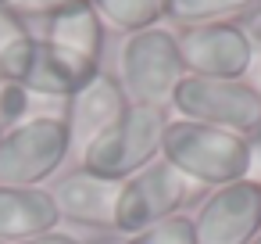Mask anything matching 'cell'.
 <instances>
[{"label": "cell", "instance_id": "obj_8", "mask_svg": "<svg viewBox=\"0 0 261 244\" xmlns=\"http://www.w3.org/2000/svg\"><path fill=\"white\" fill-rule=\"evenodd\" d=\"M197 244H250L261 233V183L236 180L204 197L193 215Z\"/></svg>", "mask_w": 261, "mask_h": 244}, {"label": "cell", "instance_id": "obj_10", "mask_svg": "<svg viewBox=\"0 0 261 244\" xmlns=\"http://www.w3.org/2000/svg\"><path fill=\"white\" fill-rule=\"evenodd\" d=\"M129 108V97L118 83V76L111 72H97L79 94H72L65 101V126H68V137H72V151H86L104 129H111Z\"/></svg>", "mask_w": 261, "mask_h": 244}, {"label": "cell", "instance_id": "obj_2", "mask_svg": "<svg viewBox=\"0 0 261 244\" xmlns=\"http://www.w3.org/2000/svg\"><path fill=\"white\" fill-rule=\"evenodd\" d=\"M72 154V137L61 115L33 112L0 133V187H43Z\"/></svg>", "mask_w": 261, "mask_h": 244}, {"label": "cell", "instance_id": "obj_19", "mask_svg": "<svg viewBox=\"0 0 261 244\" xmlns=\"http://www.w3.org/2000/svg\"><path fill=\"white\" fill-rule=\"evenodd\" d=\"M25 33H29V26H25L11 8H0V54H4L11 43H18Z\"/></svg>", "mask_w": 261, "mask_h": 244}, {"label": "cell", "instance_id": "obj_12", "mask_svg": "<svg viewBox=\"0 0 261 244\" xmlns=\"http://www.w3.org/2000/svg\"><path fill=\"white\" fill-rule=\"evenodd\" d=\"M61 226L47 187H0V244H29Z\"/></svg>", "mask_w": 261, "mask_h": 244}, {"label": "cell", "instance_id": "obj_24", "mask_svg": "<svg viewBox=\"0 0 261 244\" xmlns=\"http://www.w3.org/2000/svg\"><path fill=\"white\" fill-rule=\"evenodd\" d=\"M250 244H261V233H257V237H254V240H250Z\"/></svg>", "mask_w": 261, "mask_h": 244}, {"label": "cell", "instance_id": "obj_17", "mask_svg": "<svg viewBox=\"0 0 261 244\" xmlns=\"http://www.w3.org/2000/svg\"><path fill=\"white\" fill-rule=\"evenodd\" d=\"M29 115H33V97L18 83H11V79L0 76V133L11 129V126H18Z\"/></svg>", "mask_w": 261, "mask_h": 244}, {"label": "cell", "instance_id": "obj_7", "mask_svg": "<svg viewBox=\"0 0 261 244\" xmlns=\"http://www.w3.org/2000/svg\"><path fill=\"white\" fill-rule=\"evenodd\" d=\"M190 197H193V183L186 176H179L165 158H158L118 187L115 233L133 237L172 215H182V205Z\"/></svg>", "mask_w": 261, "mask_h": 244}, {"label": "cell", "instance_id": "obj_11", "mask_svg": "<svg viewBox=\"0 0 261 244\" xmlns=\"http://www.w3.org/2000/svg\"><path fill=\"white\" fill-rule=\"evenodd\" d=\"M118 187L115 180L93 176L86 169H75L61 180H54L50 197L58 205L61 223H75L86 230H111L115 233V205H118Z\"/></svg>", "mask_w": 261, "mask_h": 244}, {"label": "cell", "instance_id": "obj_20", "mask_svg": "<svg viewBox=\"0 0 261 244\" xmlns=\"http://www.w3.org/2000/svg\"><path fill=\"white\" fill-rule=\"evenodd\" d=\"M247 147H250V169H247V180L261 183V129L247 137Z\"/></svg>", "mask_w": 261, "mask_h": 244}, {"label": "cell", "instance_id": "obj_9", "mask_svg": "<svg viewBox=\"0 0 261 244\" xmlns=\"http://www.w3.org/2000/svg\"><path fill=\"white\" fill-rule=\"evenodd\" d=\"M179 54L186 65V76L200 79H243L254 65V47L240 22H215V26H193L179 36Z\"/></svg>", "mask_w": 261, "mask_h": 244}, {"label": "cell", "instance_id": "obj_15", "mask_svg": "<svg viewBox=\"0 0 261 244\" xmlns=\"http://www.w3.org/2000/svg\"><path fill=\"white\" fill-rule=\"evenodd\" d=\"M86 4L100 15L104 26L129 36L161 26V0H86Z\"/></svg>", "mask_w": 261, "mask_h": 244}, {"label": "cell", "instance_id": "obj_6", "mask_svg": "<svg viewBox=\"0 0 261 244\" xmlns=\"http://www.w3.org/2000/svg\"><path fill=\"white\" fill-rule=\"evenodd\" d=\"M179 119L215 126L236 137H250L261 129V90L247 79H200L182 76L168 104Z\"/></svg>", "mask_w": 261, "mask_h": 244}, {"label": "cell", "instance_id": "obj_13", "mask_svg": "<svg viewBox=\"0 0 261 244\" xmlns=\"http://www.w3.org/2000/svg\"><path fill=\"white\" fill-rule=\"evenodd\" d=\"M40 40H47V43H54V47H61V51H68V54H75V58H86V61H93V65H100V54H104V22H100V15L90 8V4H75V8H68V11H61V15H54V18H47V22H36V26H29Z\"/></svg>", "mask_w": 261, "mask_h": 244}, {"label": "cell", "instance_id": "obj_18", "mask_svg": "<svg viewBox=\"0 0 261 244\" xmlns=\"http://www.w3.org/2000/svg\"><path fill=\"white\" fill-rule=\"evenodd\" d=\"M75 4H86V0H11L8 8H11L25 26H36V22H47V18L68 11V8H75Z\"/></svg>", "mask_w": 261, "mask_h": 244}, {"label": "cell", "instance_id": "obj_3", "mask_svg": "<svg viewBox=\"0 0 261 244\" xmlns=\"http://www.w3.org/2000/svg\"><path fill=\"white\" fill-rule=\"evenodd\" d=\"M165 126H168L165 108L129 104L125 115L79 154V169L115 180V183H125L129 176H136L140 169H147L150 162L161 158Z\"/></svg>", "mask_w": 261, "mask_h": 244}, {"label": "cell", "instance_id": "obj_1", "mask_svg": "<svg viewBox=\"0 0 261 244\" xmlns=\"http://www.w3.org/2000/svg\"><path fill=\"white\" fill-rule=\"evenodd\" d=\"M161 158L190 183H200L211 190L247 180V169H250L247 137L186 122V119H168L161 137Z\"/></svg>", "mask_w": 261, "mask_h": 244}, {"label": "cell", "instance_id": "obj_5", "mask_svg": "<svg viewBox=\"0 0 261 244\" xmlns=\"http://www.w3.org/2000/svg\"><path fill=\"white\" fill-rule=\"evenodd\" d=\"M97 72L100 65L40 40L33 29L0 54V76L18 83L29 97H43V101H68Z\"/></svg>", "mask_w": 261, "mask_h": 244}, {"label": "cell", "instance_id": "obj_21", "mask_svg": "<svg viewBox=\"0 0 261 244\" xmlns=\"http://www.w3.org/2000/svg\"><path fill=\"white\" fill-rule=\"evenodd\" d=\"M240 29L247 33L250 47H261V8H254L250 15H243V18H240Z\"/></svg>", "mask_w": 261, "mask_h": 244}, {"label": "cell", "instance_id": "obj_23", "mask_svg": "<svg viewBox=\"0 0 261 244\" xmlns=\"http://www.w3.org/2000/svg\"><path fill=\"white\" fill-rule=\"evenodd\" d=\"M97 244H122V237H111V240H97Z\"/></svg>", "mask_w": 261, "mask_h": 244}, {"label": "cell", "instance_id": "obj_16", "mask_svg": "<svg viewBox=\"0 0 261 244\" xmlns=\"http://www.w3.org/2000/svg\"><path fill=\"white\" fill-rule=\"evenodd\" d=\"M122 244H197V233H193L190 215H172V219H165L143 233L122 237Z\"/></svg>", "mask_w": 261, "mask_h": 244}, {"label": "cell", "instance_id": "obj_25", "mask_svg": "<svg viewBox=\"0 0 261 244\" xmlns=\"http://www.w3.org/2000/svg\"><path fill=\"white\" fill-rule=\"evenodd\" d=\"M8 4H11V0H0V8H8Z\"/></svg>", "mask_w": 261, "mask_h": 244}, {"label": "cell", "instance_id": "obj_14", "mask_svg": "<svg viewBox=\"0 0 261 244\" xmlns=\"http://www.w3.org/2000/svg\"><path fill=\"white\" fill-rule=\"evenodd\" d=\"M254 8H261V0H161V18L179 29H193L243 18Z\"/></svg>", "mask_w": 261, "mask_h": 244}, {"label": "cell", "instance_id": "obj_22", "mask_svg": "<svg viewBox=\"0 0 261 244\" xmlns=\"http://www.w3.org/2000/svg\"><path fill=\"white\" fill-rule=\"evenodd\" d=\"M29 244H83L79 237H72V233H43V237H36V240H29Z\"/></svg>", "mask_w": 261, "mask_h": 244}, {"label": "cell", "instance_id": "obj_4", "mask_svg": "<svg viewBox=\"0 0 261 244\" xmlns=\"http://www.w3.org/2000/svg\"><path fill=\"white\" fill-rule=\"evenodd\" d=\"M186 65L179 54V40L165 26H150L143 33L125 36L118 51V83L129 104L168 108L175 86L182 83Z\"/></svg>", "mask_w": 261, "mask_h": 244}]
</instances>
